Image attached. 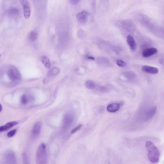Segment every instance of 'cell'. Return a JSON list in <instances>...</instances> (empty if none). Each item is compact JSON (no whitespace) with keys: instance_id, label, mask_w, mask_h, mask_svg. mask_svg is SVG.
I'll list each match as a JSON object with an SVG mask.
<instances>
[{"instance_id":"1","label":"cell","mask_w":164,"mask_h":164,"mask_svg":"<svg viewBox=\"0 0 164 164\" xmlns=\"http://www.w3.org/2000/svg\"><path fill=\"white\" fill-rule=\"evenodd\" d=\"M146 147L147 151L148 158L149 161L153 163L158 162L160 155L158 149L151 141H147V142Z\"/></svg>"},{"instance_id":"2","label":"cell","mask_w":164,"mask_h":164,"mask_svg":"<svg viewBox=\"0 0 164 164\" xmlns=\"http://www.w3.org/2000/svg\"><path fill=\"white\" fill-rule=\"evenodd\" d=\"M6 73L9 79L11 81L10 87L15 86L21 81V73L14 66H9L6 70Z\"/></svg>"},{"instance_id":"3","label":"cell","mask_w":164,"mask_h":164,"mask_svg":"<svg viewBox=\"0 0 164 164\" xmlns=\"http://www.w3.org/2000/svg\"><path fill=\"white\" fill-rule=\"evenodd\" d=\"M47 154L46 144L42 143L38 147L36 160L38 164H45L47 162Z\"/></svg>"},{"instance_id":"4","label":"cell","mask_w":164,"mask_h":164,"mask_svg":"<svg viewBox=\"0 0 164 164\" xmlns=\"http://www.w3.org/2000/svg\"><path fill=\"white\" fill-rule=\"evenodd\" d=\"M75 119V114L73 112H68L66 114L64 117L62 129L64 131L68 130L73 123Z\"/></svg>"},{"instance_id":"5","label":"cell","mask_w":164,"mask_h":164,"mask_svg":"<svg viewBox=\"0 0 164 164\" xmlns=\"http://www.w3.org/2000/svg\"><path fill=\"white\" fill-rule=\"evenodd\" d=\"M4 162L6 164H15L17 163V159L15 153L11 150L6 151L4 155Z\"/></svg>"},{"instance_id":"6","label":"cell","mask_w":164,"mask_h":164,"mask_svg":"<svg viewBox=\"0 0 164 164\" xmlns=\"http://www.w3.org/2000/svg\"><path fill=\"white\" fill-rule=\"evenodd\" d=\"M89 15L88 12L84 10L77 14L76 17L77 20L79 23L84 24L88 21Z\"/></svg>"},{"instance_id":"7","label":"cell","mask_w":164,"mask_h":164,"mask_svg":"<svg viewBox=\"0 0 164 164\" xmlns=\"http://www.w3.org/2000/svg\"><path fill=\"white\" fill-rule=\"evenodd\" d=\"M42 127V123L39 121L34 125L31 132V137L33 139H36L40 133Z\"/></svg>"},{"instance_id":"8","label":"cell","mask_w":164,"mask_h":164,"mask_svg":"<svg viewBox=\"0 0 164 164\" xmlns=\"http://www.w3.org/2000/svg\"><path fill=\"white\" fill-rule=\"evenodd\" d=\"M22 6L24 9V17L25 18L28 19L30 17L31 9L28 0H22Z\"/></svg>"},{"instance_id":"9","label":"cell","mask_w":164,"mask_h":164,"mask_svg":"<svg viewBox=\"0 0 164 164\" xmlns=\"http://www.w3.org/2000/svg\"><path fill=\"white\" fill-rule=\"evenodd\" d=\"M158 50L155 48H148L144 50L142 52L143 56L144 58H147L156 54Z\"/></svg>"},{"instance_id":"10","label":"cell","mask_w":164,"mask_h":164,"mask_svg":"<svg viewBox=\"0 0 164 164\" xmlns=\"http://www.w3.org/2000/svg\"><path fill=\"white\" fill-rule=\"evenodd\" d=\"M143 71L151 74H156L158 72V70L156 67L148 66H143L142 67Z\"/></svg>"},{"instance_id":"11","label":"cell","mask_w":164,"mask_h":164,"mask_svg":"<svg viewBox=\"0 0 164 164\" xmlns=\"http://www.w3.org/2000/svg\"><path fill=\"white\" fill-rule=\"evenodd\" d=\"M156 107H154L150 108L146 112L144 119L146 121H148L152 118L156 114Z\"/></svg>"},{"instance_id":"12","label":"cell","mask_w":164,"mask_h":164,"mask_svg":"<svg viewBox=\"0 0 164 164\" xmlns=\"http://www.w3.org/2000/svg\"><path fill=\"white\" fill-rule=\"evenodd\" d=\"M127 42L131 50L133 51H135L136 49V43L134 38L131 35H128L127 37Z\"/></svg>"},{"instance_id":"13","label":"cell","mask_w":164,"mask_h":164,"mask_svg":"<svg viewBox=\"0 0 164 164\" xmlns=\"http://www.w3.org/2000/svg\"><path fill=\"white\" fill-rule=\"evenodd\" d=\"M120 105L117 103H113L109 105L107 107V110L110 112H114L119 110Z\"/></svg>"},{"instance_id":"14","label":"cell","mask_w":164,"mask_h":164,"mask_svg":"<svg viewBox=\"0 0 164 164\" xmlns=\"http://www.w3.org/2000/svg\"><path fill=\"white\" fill-rule=\"evenodd\" d=\"M17 124V122L15 121L9 122L5 125L0 127V133L10 129V128L15 126Z\"/></svg>"},{"instance_id":"15","label":"cell","mask_w":164,"mask_h":164,"mask_svg":"<svg viewBox=\"0 0 164 164\" xmlns=\"http://www.w3.org/2000/svg\"><path fill=\"white\" fill-rule=\"evenodd\" d=\"M119 22V24L121 26L127 29L133 28L134 27V24L131 20H125L121 21Z\"/></svg>"},{"instance_id":"16","label":"cell","mask_w":164,"mask_h":164,"mask_svg":"<svg viewBox=\"0 0 164 164\" xmlns=\"http://www.w3.org/2000/svg\"><path fill=\"white\" fill-rule=\"evenodd\" d=\"M60 72V70L56 67H53L51 69L48 73L47 76L48 77H52L57 75Z\"/></svg>"},{"instance_id":"17","label":"cell","mask_w":164,"mask_h":164,"mask_svg":"<svg viewBox=\"0 0 164 164\" xmlns=\"http://www.w3.org/2000/svg\"><path fill=\"white\" fill-rule=\"evenodd\" d=\"M41 61L44 65L47 68H50V63L49 59L45 56L41 57Z\"/></svg>"},{"instance_id":"18","label":"cell","mask_w":164,"mask_h":164,"mask_svg":"<svg viewBox=\"0 0 164 164\" xmlns=\"http://www.w3.org/2000/svg\"><path fill=\"white\" fill-rule=\"evenodd\" d=\"M38 36L37 32L35 31H31L29 35V38L30 40L32 41L36 40Z\"/></svg>"},{"instance_id":"19","label":"cell","mask_w":164,"mask_h":164,"mask_svg":"<svg viewBox=\"0 0 164 164\" xmlns=\"http://www.w3.org/2000/svg\"><path fill=\"white\" fill-rule=\"evenodd\" d=\"M85 86L86 87L89 89H93L96 88V84L94 82L89 80L86 82Z\"/></svg>"},{"instance_id":"20","label":"cell","mask_w":164,"mask_h":164,"mask_svg":"<svg viewBox=\"0 0 164 164\" xmlns=\"http://www.w3.org/2000/svg\"><path fill=\"white\" fill-rule=\"evenodd\" d=\"M22 158L24 164H28L30 163L29 160L28 156L26 153H24L22 154Z\"/></svg>"},{"instance_id":"21","label":"cell","mask_w":164,"mask_h":164,"mask_svg":"<svg viewBox=\"0 0 164 164\" xmlns=\"http://www.w3.org/2000/svg\"><path fill=\"white\" fill-rule=\"evenodd\" d=\"M9 14L11 15H17L19 14V10L15 8H13L9 9L8 12Z\"/></svg>"},{"instance_id":"22","label":"cell","mask_w":164,"mask_h":164,"mask_svg":"<svg viewBox=\"0 0 164 164\" xmlns=\"http://www.w3.org/2000/svg\"><path fill=\"white\" fill-rule=\"evenodd\" d=\"M28 101V98L26 95H24L21 96V102L22 104L24 105L27 104Z\"/></svg>"},{"instance_id":"23","label":"cell","mask_w":164,"mask_h":164,"mask_svg":"<svg viewBox=\"0 0 164 164\" xmlns=\"http://www.w3.org/2000/svg\"><path fill=\"white\" fill-rule=\"evenodd\" d=\"M117 63L118 66L121 67H125L127 66L126 63L121 60H117Z\"/></svg>"},{"instance_id":"24","label":"cell","mask_w":164,"mask_h":164,"mask_svg":"<svg viewBox=\"0 0 164 164\" xmlns=\"http://www.w3.org/2000/svg\"><path fill=\"white\" fill-rule=\"evenodd\" d=\"M125 75H126L127 78L130 79H133L135 76L133 73L131 72L129 73V72L125 73Z\"/></svg>"},{"instance_id":"25","label":"cell","mask_w":164,"mask_h":164,"mask_svg":"<svg viewBox=\"0 0 164 164\" xmlns=\"http://www.w3.org/2000/svg\"><path fill=\"white\" fill-rule=\"evenodd\" d=\"M17 130L14 129L9 132L7 134V136L8 137H11L15 135Z\"/></svg>"},{"instance_id":"26","label":"cell","mask_w":164,"mask_h":164,"mask_svg":"<svg viewBox=\"0 0 164 164\" xmlns=\"http://www.w3.org/2000/svg\"><path fill=\"white\" fill-rule=\"evenodd\" d=\"M82 127V124H80L74 128L71 131V133L72 134L74 133L77 131H78L80 130Z\"/></svg>"},{"instance_id":"27","label":"cell","mask_w":164,"mask_h":164,"mask_svg":"<svg viewBox=\"0 0 164 164\" xmlns=\"http://www.w3.org/2000/svg\"><path fill=\"white\" fill-rule=\"evenodd\" d=\"M80 0H70V4L73 5H75L78 4Z\"/></svg>"},{"instance_id":"28","label":"cell","mask_w":164,"mask_h":164,"mask_svg":"<svg viewBox=\"0 0 164 164\" xmlns=\"http://www.w3.org/2000/svg\"><path fill=\"white\" fill-rule=\"evenodd\" d=\"M88 59L92 60H95V59L94 57H87Z\"/></svg>"},{"instance_id":"29","label":"cell","mask_w":164,"mask_h":164,"mask_svg":"<svg viewBox=\"0 0 164 164\" xmlns=\"http://www.w3.org/2000/svg\"><path fill=\"white\" fill-rule=\"evenodd\" d=\"M2 110V107L1 105L0 104V112H1Z\"/></svg>"},{"instance_id":"30","label":"cell","mask_w":164,"mask_h":164,"mask_svg":"<svg viewBox=\"0 0 164 164\" xmlns=\"http://www.w3.org/2000/svg\"><path fill=\"white\" fill-rule=\"evenodd\" d=\"M0 57H1V54H0Z\"/></svg>"}]
</instances>
